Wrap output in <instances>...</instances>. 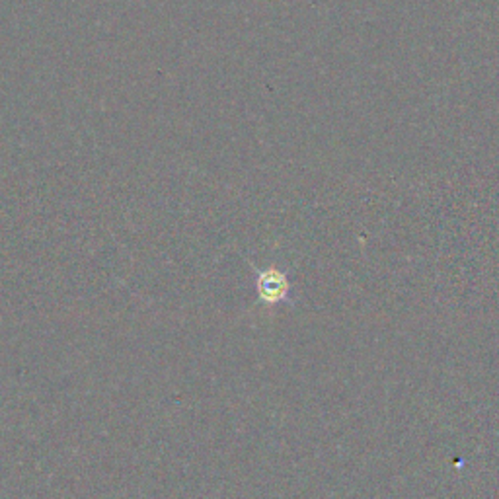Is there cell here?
<instances>
[{"instance_id": "1", "label": "cell", "mask_w": 499, "mask_h": 499, "mask_svg": "<svg viewBox=\"0 0 499 499\" xmlns=\"http://www.w3.org/2000/svg\"><path fill=\"white\" fill-rule=\"evenodd\" d=\"M258 289H260V294L263 301L267 303H277L285 299L287 294V279L283 277L279 272H265L260 275V281H258Z\"/></svg>"}]
</instances>
